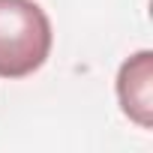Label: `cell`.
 Wrapping results in <instances>:
<instances>
[{"label": "cell", "instance_id": "cell-1", "mask_svg": "<svg viewBox=\"0 0 153 153\" xmlns=\"http://www.w3.org/2000/svg\"><path fill=\"white\" fill-rule=\"evenodd\" d=\"M51 21L36 0H0V78H27L51 54Z\"/></svg>", "mask_w": 153, "mask_h": 153}, {"label": "cell", "instance_id": "cell-2", "mask_svg": "<svg viewBox=\"0 0 153 153\" xmlns=\"http://www.w3.org/2000/svg\"><path fill=\"white\" fill-rule=\"evenodd\" d=\"M117 102L120 111L141 129L153 126V51L141 48L123 60L117 72Z\"/></svg>", "mask_w": 153, "mask_h": 153}]
</instances>
